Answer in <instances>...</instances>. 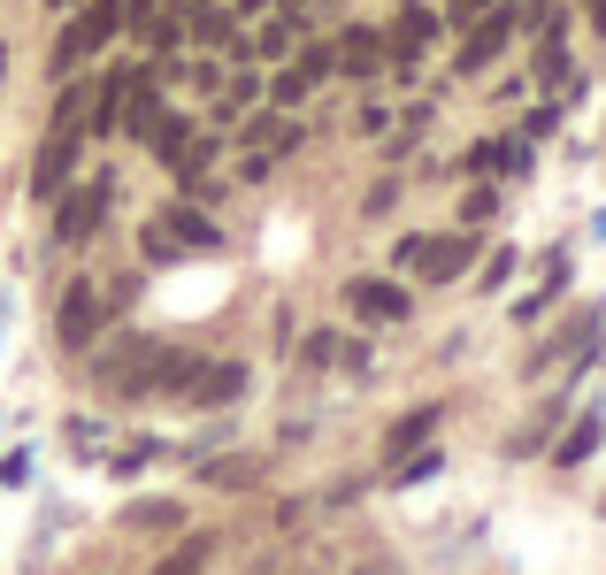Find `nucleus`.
Returning a JSON list of instances; mask_svg holds the SVG:
<instances>
[{"mask_svg":"<svg viewBox=\"0 0 606 575\" xmlns=\"http://www.w3.org/2000/svg\"><path fill=\"white\" fill-rule=\"evenodd\" d=\"M116 31H124V0H85V8L70 15V31L54 39V62H46V70H54V77H70V70H77L85 54H100Z\"/></svg>","mask_w":606,"mask_h":575,"instance_id":"f257e3e1","label":"nucleus"},{"mask_svg":"<svg viewBox=\"0 0 606 575\" xmlns=\"http://www.w3.org/2000/svg\"><path fill=\"white\" fill-rule=\"evenodd\" d=\"M392 262H400V269H415L423 285H454L460 269L476 262V238H468V231H454V238H400V246H392Z\"/></svg>","mask_w":606,"mask_h":575,"instance_id":"f03ea898","label":"nucleus"},{"mask_svg":"<svg viewBox=\"0 0 606 575\" xmlns=\"http://www.w3.org/2000/svg\"><path fill=\"white\" fill-rule=\"evenodd\" d=\"M108 200H116V177H93V184L62 192V207H54V246H85V238L100 231Z\"/></svg>","mask_w":606,"mask_h":575,"instance_id":"7ed1b4c3","label":"nucleus"},{"mask_svg":"<svg viewBox=\"0 0 606 575\" xmlns=\"http://www.w3.org/2000/svg\"><path fill=\"white\" fill-rule=\"evenodd\" d=\"M100 315H108V307H100V285L77 277V285L62 291V307H54V338H62L70 353H85V345L100 338Z\"/></svg>","mask_w":606,"mask_h":575,"instance_id":"20e7f679","label":"nucleus"},{"mask_svg":"<svg viewBox=\"0 0 606 575\" xmlns=\"http://www.w3.org/2000/svg\"><path fill=\"white\" fill-rule=\"evenodd\" d=\"M345 307H353L361 322H407V315H415V299L392 285V277H353V285H345Z\"/></svg>","mask_w":606,"mask_h":575,"instance_id":"39448f33","label":"nucleus"},{"mask_svg":"<svg viewBox=\"0 0 606 575\" xmlns=\"http://www.w3.org/2000/svg\"><path fill=\"white\" fill-rule=\"evenodd\" d=\"M507 39H514V8H483V23L460 39V70H468V77L491 70V62L507 54Z\"/></svg>","mask_w":606,"mask_h":575,"instance_id":"423d86ee","label":"nucleus"},{"mask_svg":"<svg viewBox=\"0 0 606 575\" xmlns=\"http://www.w3.org/2000/svg\"><path fill=\"white\" fill-rule=\"evenodd\" d=\"M70 169H77V131H54V139L39 146V161H31V192L39 200H62L70 192Z\"/></svg>","mask_w":606,"mask_h":575,"instance_id":"0eeeda50","label":"nucleus"},{"mask_svg":"<svg viewBox=\"0 0 606 575\" xmlns=\"http://www.w3.org/2000/svg\"><path fill=\"white\" fill-rule=\"evenodd\" d=\"M238 392H246V369H238V361H200L192 384H184L192 407H223V400H238Z\"/></svg>","mask_w":606,"mask_h":575,"instance_id":"6e6552de","label":"nucleus"},{"mask_svg":"<svg viewBox=\"0 0 606 575\" xmlns=\"http://www.w3.org/2000/svg\"><path fill=\"white\" fill-rule=\"evenodd\" d=\"M161 238H169L177 254H215V246H223V231H215L208 215H192V207H169V215H161Z\"/></svg>","mask_w":606,"mask_h":575,"instance_id":"1a4fd4ad","label":"nucleus"},{"mask_svg":"<svg viewBox=\"0 0 606 575\" xmlns=\"http://www.w3.org/2000/svg\"><path fill=\"white\" fill-rule=\"evenodd\" d=\"M184 15H192V39H200V46H231V62H246V39H238V23H231L223 8H208V0H192Z\"/></svg>","mask_w":606,"mask_h":575,"instance_id":"9d476101","label":"nucleus"},{"mask_svg":"<svg viewBox=\"0 0 606 575\" xmlns=\"http://www.w3.org/2000/svg\"><path fill=\"white\" fill-rule=\"evenodd\" d=\"M338 70H345V77H376V70H384V39L353 23V31L338 39Z\"/></svg>","mask_w":606,"mask_h":575,"instance_id":"9b49d317","label":"nucleus"},{"mask_svg":"<svg viewBox=\"0 0 606 575\" xmlns=\"http://www.w3.org/2000/svg\"><path fill=\"white\" fill-rule=\"evenodd\" d=\"M438 415H446V407H415V415H400L392 437H384V452H407L415 437H430V430H438Z\"/></svg>","mask_w":606,"mask_h":575,"instance_id":"f8f14e48","label":"nucleus"},{"mask_svg":"<svg viewBox=\"0 0 606 575\" xmlns=\"http://www.w3.org/2000/svg\"><path fill=\"white\" fill-rule=\"evenodd\" d=\"M208 553H215V537H184V545H177L153 575H200V568H208Z\"/></svg>","mask_w":606,"mask_h":575,"instance_id":"ddd939ff","label":"nucleus"},{"mask_svg":"<svg viewBox=\"0 0 606 575\" xmlns=\"http://www.w3.org/2000/svg\"><path fill=\"white\" fill-rule=\"evenodd\" d=\"M592 330H599V322H592V315H576V322H568V330H561V338H553V345H545V353H538V361H530V376H538V369H553V361H561V353H576V345H584V338H592Z\"/></svg>","mask_w":606,"mask_h":575,"instance_id":"4468645a","label":"nucleus"},{"mask_svg":"<svg viewBox=\"0 0 606 575\" xmlns=\"http://www.w3.org/2000/svg\"><path fill=\"white\" fill-rule=\"evenodd\" d=\"M592 445H599V415H584V423H576V430L561 437V445H553V460H561V468H576V460H584V452H592Z\"/></svg>","mask_w":606,"mask_h":575,"instance_id":"2eb2a0df","label":"nucleus"},{"mask_svg":"<svg viewBox=\"0 0 606 575\" xmlns=\"http://www.w3.org/2000/svg\"><path fill=\"white\" fill-rule=\"evenodd\" d=\"M124 124H131L139 139H153V124H161V100H153V93H131V100H124Z\"/></svg>","mask_w":606,"mask_h":575,"instance_id":"dca6fc26","label":"nucleus"},{"mask_svg":"<svg viewBox=\"0 0 606 575\" xmlns=\"http://www.w3.org/2000/svg\"><path fill=\"white\" fill-rule=\"evenodd\" d=\"M124 522H131V530H177V507H169V499H147V507H131Z\"/></svg>","mask_w":606,"mask_h":575,"instance_id":"f3484780","label":"nucleus"},{"mask_svg":"<svg viewBox=\"0 0 606 575\" xmlns=\"http://www.w3.org/2000/svg\"><path fill=\"white\" fill-rule=\"evenodd\" d=\"M246 139H262V146H300V131H293L285 116H254V124H246Z\"/></svg>","mask_w":606,"mask_h":575,"instance_id":"a211bd4d","label":"nucleus"},{"mask_svg":"<svg viewBox=\"0 0 606 575\" xmlns=\"http://www.w3.org/2000/svg\"><path fill=\"white\" fill-rule=\"evenodd\" d=\"M491 207H499V192H491V184H468V192H460V223H468V231H476Z\"/></svg>","mask_w":606,"mask_h":575,"instance_id":"6ab92c4d","label":"nucleus"},{"mask_svg":"<svg viewBox=\"0 0 606 575\" xmlns=\"http://www.w3.org/2000/svg\"><path fill=\"white\" fill-rule=\"evenodd\" d=\"M208 483H223V491H246V483H254V460H215V468H208Z\"/></svg>","mask_w":606,"mask_h":575,"instance_id":"aec40b11","label":"nucleus"},{"mask_svg":"<svg viewBox=\"0 0 606 575\" xmlns=\"http://www.w3.org/2000/svg\"><path fill=\"white\" fill-rule=\"evenodd\" d=\"M330 70H338V46H307V54H300V77H307V85H322Z\"/></svg>","mask_w":606,"mask_h":575,"instance_id":"412c9836","label":"nucleus"},{"mask_svg":"<svg viewBox=\"0 0 606 575\" xmlns=\"http://www.w3.org/2000/svg\"><path fill=\"white\" fill-rule=\"evenodd\" d=\"M538 77H545V85H561V77H568V54H561V39H545V54H538Z\"/></svg>","mask_w":606,"mask_h":575,"instance_id":"4be33fe9","label":"nucleus"},{"mask_svg":"<svg viewBox=\"0 0 606 575\" xmlns=\"http://www.w3.org/2000/svg\"><path fill=\"white\" fill-rule=\"evenodd\" d=\"M246 54H293V23H269L262 46H246Z\"/></svg>","mask_w":606,"mask_h":575,"instance_id":"5701e85b","label":"nucleus"},{"mask_svg":"<svg viewBox=\"0 0 606 575\" xmlns=\"http://www.w3.org/2000/svg\"><path fill=\"white\" fill-rule=\"evenodd\" d=\"M307 100V77L300 70H285V77H277V108H300Z\"/></svg>","mask_w":606,"mask_h":575,"instance_id":"b1692460","label":"nucleus"},{"mask_svg":"<svg viewBox=\"0 0 606 575\" xmlns=\"http://www.w3.org/2000/svg\"><path fill=\"white\" fill-rule=\"evenodd\" d=\"M499 161H507V146H499V139H483V146H468V169H499Z\"/></svg>","mask_w":606,"mask_h":575,"instance_id":"393cba45","label":"nucleus"},{"mask_svg":"<svg viewBox=\"0 0 606 575\" xmlns=\"http://www.w3.org/2000/svg\"><path fill=\"white\" fill-rule=\"evenodd\" d=\"M124 31H153V0H124Z\"/></svg>","mask_w":606,"mask_h":575,"instance_id":"a878e982","label":"nucleus"},{"mask_svg":"<svg viewBox=\"0 0 606 575\" xmlns=\"http://www.w3.org/2000/svg\"><path fill=\"white\" fill-rule=\"evenodd\" d=\"M483 8H499V0H454V23H476Z\"/></svg>","mask_w":606,"mask_h":575,"instance_id":"bb28decb","label":"nucleus"},{"mask_svg":"<svg viewBox=\"0 0 606 575\" xmlns=\"http://www.w3.org/2000/svg\"><path fill=\"white\" fill-rule=\"evenodd\" d=\"M285 8H293V15H307V8H315V0H285Z\"/></svg>","mask_w":606,"mask_h":575,"instance_id":"cd10ccee","label":"nucleus"},{"mask_svg":"<svg viewBox=\"0 0 606 575\" xmlns=\"http://www.w3.org/2000/svg\"><path fill=\"white\" fill-rule=\"evenodd\" d=\"M584 8H592V15H599V23H606V0H584Z\"/></svg>","mask_w":606,"mask_h":575,"instance_id":"c85d7f7f","label":"nucleus"},{"mask_svg":"<svg viewBox=\"0 0 606 575\" xmlns=\"http://www.w3.org/2000/svg\"><path fill=\"white\" fill-rule=\"evenodd\" d=\"M169 8H177V15H184V8H192V0H169Z\"/></svg>","mask_w":606,"mask_h":575,"instance_id":"c756f323","label":"nucleus"},{"mask_svg":"<svg viewBox=\"0 0 606 575\" xmlns=\"http://www.w3.org/2000/svg\"><path fill=\"white\" fill-rule=\"evenodd\" d=\"M46 8H77V0H46Z\"/></svg>","mask_w":606,"mask_h":575,"instance_id":"7c9ffc66","label":"nucleus"},{"mask_svg":"<svg viewBox=\"0 0 606 575\" xmlns=\"http://www.w3.org/2000/svg\"><path fill=\"white\" fill-rule=\"evenodd\" d=\"M0 62H8V54H0Z\"/></svg>","mask_w":606,"mask_h":575,"instance_id":"2f4dec72","label":"nucleus"}]
</instances>
